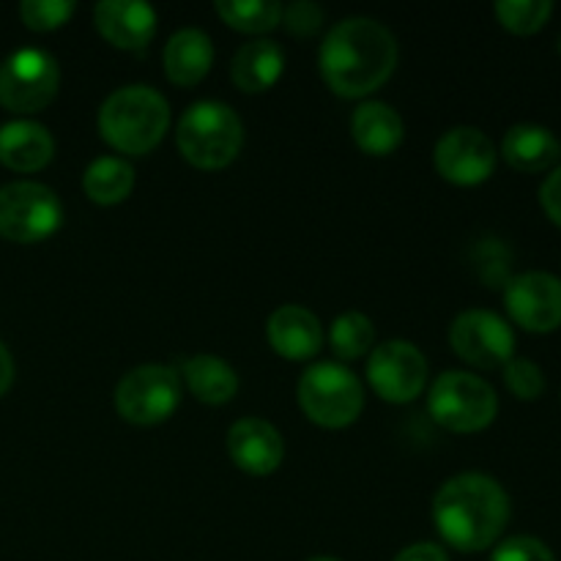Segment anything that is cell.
Returning <instances> with one entry per match:
<instances>
[{
	"mask_svg": "<svg viewBox=\"0 0 561 561\" xmlns=\"http://www.w3.org/2000/svg\"><path fill=\"white\" fill-rule=\"evenodd\" d=\"M504 383L518 400H537L546 392V376L531 359H510L504 365Z\"/></svg>",
	"mask_w": 561,
	"mask_h": 561,
	"instance_id": "cell-28",
	"label": "cell"
},
{
	"mask_svg": "<svg viewBox=\"0 0 561 561\" xmlns=\"http://www.w3.org/2000/svg\"><path fill=\"white\" fill-rule=\"evenodd\" d=\"M449 345L471 367L496 370L515 354V334L504 318L491 310H466L449 327Z\"/></svg>",
	"mask_w": 561,
	"mask_h": 561,
	"instance_id": "cell-10",
	"label": "cell"
},
{
	"mask_svg": "<svg viewBox=\"0 0 561 561\" xmlns=\"http://www.w3.org/2000/svg\"><path fill=\"white\" fill-rule=\"evenodd\" d=\"M93 20L118 49H142L157 33V11L140 0H104L93 9Z\"/></svg>",
	"mask_w": 561,
	"mask_h": 561,
	"instance_id": "cell-15",
	"label": "cell"
},
{
	"mask_svg": "<svg viewBox=\"0 0 561 561\" xmlns=\"http://www.w3.org/2000/svg\"><path fill=\"white\" fill-rule=\"evenodd\" d=\"M310 561H340V559H332V557H316V559H310Z\"/></svg>",
	"mask_w": 561,
	"mask_h": 561,
	"instance_id": "cell-34",
	"label": "cell"
},
{
	"mask_svg": "<svg viewBox=\"0 0 561 561\" xmlns=\"http://www.w3.org/2000/svg\"><path fill=\"white\" fill-rule=\"evenodd\" d=\"M283 20L294 36H316L323 25V9L318 3H310V0H299V3L283 9Z\"/></svg>",
	"mask_w": 561,
	"mask_h": 561,
	"instance_id": "cell-30",
	"label": "cell"
},
{
	"mask_svg": "<svg viewBox=\"0 0 561 561\" xmlns=\"http://www.w3.org/2000/svg\"><path fill=\"white\" fill-rule=\"evenodd\" d=\"M318 66L337 96L362 99L392 77L398 66V42L378 20L351 16L327 33Z\"/></svg>",
	"mask_w": 561,
	"mask_h": 561,
	"instance_id": "cell-1",
	"label": "cell"
},
{
	"mask_svg": "<svg viewBox=\"0 0 561 561\" xmlns=\"http://www.w3.org/2000/svg\"><path fill=\"white\" fill-rule=\"evenodd\" d=\"M502 157L520 173H542L561 157V146L551 129L537 124H518L504 135Z\"/></svg>",
	"mask_w": 561,
	"mask_h": 561,
	"instance_id": "cell-19",
	"label": "cell"
},
{
	"mask_svg": "<svg viewBox=\"0 0 561 561\" xmlns=\"http://www.w3.org/2000/svg\"><path fill=\"white\" fill-rule=\"evenodd\" d=\"M217 14L241 33H266L279 25L283 5L274 0H219Z\"/></svg>",
	"mask_w": 561,
	"mask_h": 561,
	"instance_id": "cell-24",
	"label": "cell"
},
{
	"mask_svg": "<svg viewBox=\"0 0 561 561\" xmlns=\"http://www.w3.org/2000/svg\"><path fill=\"white\" fill-rule=\"evenodd\" d=\"M11 381H14V359H11L9 348L0 343V398L9 392Z\"/></svg>",
	"mask_w": 561,
	"mask_h": 561,
	"instance_id": "cell-33",
	"label": "cell"
},
{
	"mask_svg": "<svg viewBox=\"0 0 561 561\" xmlns=\"http://www.w3.org/2000/svg\"><path fill=\"white\" fill-rule=\"evenodd\" d=\"M228 455L241 471L268 477L279 469L285 455L283 436L266 420H239L228 431Z\"/></svg>",
	"mask_w": 561,
	"mask_h": 561,
	"instance_id": "cell-14",
	"label": "cell"
},
{
	"mask_svg": "<svg viewBox=\"0 0 561 561\" xmlns=\"http://www.w3.org/2000/svg\"><path fill=\"white\" fill-rule=\"evenodd\" d=\"M164 75L173 85L192 88L208 75L214 60V44L197 27H184L164 44Z\"/></svg>",
	"mask_w": 561,
	"mask_h": 561,
	"instance_id": "cell-18",
	"label": "cell"
},
{
	"mask_svg": "<svg viewBox=\"0 0 561 561\" xmlns=\"http://www.w3.org/2000/svg\"><path fill=\"white\" fill-rule=\"evenodd\" d=\"M283 47L268 38H257V42L241 44L233 66H230V77H233L236 88H241L244 93H263L283 77Z\"/></svg>",
	"mask_w": 561,
	"mask_h": 561,
	"instance_id": "cell-20",
	"label": "cell"
},
{
	"mask_svg": "<svg viewBox=\"0 0 561 561\" xmlns=\"http://www.w3.org/2000/svg\"><path fill=\"white\" fill-rule=\"evenodd\" d=\"M266 332L272 348L290 362L312 359L323 343L321 321L307 307L299 305L277 307L268 318Z\"/></svg>",
	"mask_w": 561,
	"mask_h": 561,
	"instance_id": "cell-16",
	"label": "cell"
},
{
	"mask_svg": "<svg viewBox=\"0 0 561 561\" xmlns=\"http://www.w3.org/2000/svg\"><path fill=\"white\" fill-rule=\"evenodd\" d=\"M60 85L58 60L44 49H16L0 66V104L11 113H38Z\"/></svg>",
	"mask_w": 561,
	"mask_h": 561,
	"instance_id": "cell-8",
	"label": "cell"
},
{
	"mask_svg": "<svg viewBox=\"0 0 561 561\" xmlns=\"http://www.w3.org/2000/svg\"><path fill=\"white\" fill-rule=\"evenodd\" d=\"M184 378L192 394L208 405L228 403L239 392V376H236L233 367L211 354L192 356L184 365Z\"/></svg>",
	"mask_w": 561,
	"mask_h": 561,
	"instance_id": "cell-22",
	"label": "cell"
},
{
	"mask_svg": "<svg viewBox=\"0 0 561 561\" xmlns=\"http://www.w3.org/2000/svg\"><path fill=\"white\" fill-rule=\"evenodd\" d=\"M356 146L370 157H389L403 142V118L383 102H365L351 118Z\"/></svg>",
	"mask_w": 561,
	"mask_h": 561,
	"instance_id": "cell-21",
	"label": "cell"
},
{
	"mask_svg": "<svg viewBox=\"0 0 561 561\" xmlns=\"http://www.w3.org/2000/svg\"><path fill=\"white\" fill-rule=\"evenodd\" d=\"M131 186H135V170L126 159L118 157L96 159L88 164L85 175H82V190L96 206L124 203L131 195Z\"/></svg>",
	"mask_w": 561,
	"mask_h": 561,
	"instance_id": "cell-23",
	"label": "cell"
},
{
	"mask_svg": "<svg viewBox=\"0 0 561 561\" xmlns=\"http://www.w3.org/2000/svg\"><path fill=\"white\" fill-rule=\"evenodd\" d=\"M64 225V206L49 186L14 181L0 186V236L14 244H36Z\"/></svg>",
	"mask_w": 561,
	"mask_h": 561,
	"instance_id": "cell-7",
	"label": "cell"
},
{
	"mask_svg": "<svg viewBox=\"0 0 561 561\" xmlns=\"http://www.w3.org/2000/svg\"><path fill=\"white\" fill-rule=\"evenodd\" d=\"M175 142L190 164L201 170H219L239 157L244 126L228 104L197 102L181 115Z\"/></svg>",
	"mask_w": 561,
	"mask_h": 561,
	"instance_id": "cell-4",
	"label": "cell"
},
{
	"mask_svg": "<svg viewBox=\"0 0 561 561\" xmlns=\"http://www.w3.org/2000/svg\"><path fill=\"white\" fill-rule=\"evenodd\" d=\"M367 381L373 392L387 403H411L427 383V362L416 345L405 340H389L370 351Z\"/></svg>",
	"mask_w": 561,
	"mask_h": 561,
	"instance_id": "cell-11",
	"label": "cell"
},
{
	"mask_svg": "<svg viewBox=\"0 0 561 561\" xmlns=\"http://www.w3.org/2000/svg\"><path fill=\"white\" fill-rule=\"evenodd\" d=\"M427 409L447 431L480 433L496 420L499 398L491 383L474 373L449 370L433 381Z\"/></svg>",
	"mask_w": 561,
	"mask_h": 561,
	"instance_id": "cell-5",
	"label": "cell"
},
{
	"mask_svg": "<svg viewBox=\"0 0 561 561\" xmlns=\"http://www.w3.org/2000/svg\"><path fill=\"white\" fill-rule=\"evenodd\" d=\"M299 405L310 422L340 431L354 425L365 405L359 378L337 362L312 365L299 381Z\"/></svg>",
	"mask_w": 561,
	"mask_h": 561,
	"instance_id": "cell-6",
	"label": "cell"
},
{
	"mask_svg": "<svg viewBox=\"0 0 561 561\" xmlns=\"http://www.w3.org/2000/svg\"><path fill=\"white\" fill-rule=\"evenodd\" d=\"M436 170L458 186H477L488 181L496 168V146L485 131L474 126H455L438 140Z\"/></svg>",
	"mask_w": 561,
	"mask_h": 561,
	"instance_id": "cell-13",
	"label": "cell"
},
{
	"mask_svg": "<svg viewBox=\"0 0 561 561\" xmlns=\"http://www.w3.org/2000/svg\"><path fill=\"white\" fill-rule=\"evenodd\" d=\"M77 5L71 0H22L20 16L31 31H55V27L66 25L75 14Z\"/></svg>",
	"mask_w": 561,
	"mask_h": 561,
	"instance_id": "cell-27",
	"label": "cell"
},
{
	"mask_svg": "<svg viewBox=\"0 0 561 561\" xmlns=\"http://www.w3.org/2000/svg\"><path fill=\"white\" fill-rule=\"evenodd\" d=\"M170 126V107L148 85L118 88L99 107V135L110 148L131 157L153 151Z\"/></svg>",
	"mask_w": 561,
	"mask_h": 561,
	"instance_id": "cell-3",
	"label": "cell"
},
{
	"mask_svg": "<svg viewBox=\"0 0 561 561\" xmlns=\"http://www.w3.org/2000/svg\"><path fill=\"white\" fill-rule=\"evenodd\" d=\"M55 140L47 126L36 121H11L0 126V162L16 173H36L47 168Z\"/></svg>",
	"mask_w": 561,
	"mask_h": 561,
	"instance_id": "cell-17",
	"label": "cell"
},
{
	"mask_svg": "<svg viewBox=\"0 0 561 561\" xmlns=\"http://www.w3.org/2000/svg\"><path fill=\"white\" fill-rule=\"evenodd\" d=\"M376 329L373 321L362 312H343L332 323V348L340 359H359L373 348Z\"/></svg>",
	"mask_w": 561,
	"mask_h": 561,
	"instance_id": "cell-25",
	"label": "cell"
},
{
	"mask_svg": "<svg viewBox=\"0 0 561 561\" xmlns=\"http://www.w3.org/2000/svg\"><path fill=\"white\" fill-rule=\"evenodd\" d=\"M504 307L526 332H557L561 327V279L548 272L518 274L504 285Z\"/></svg>",
	"mask_w": 561,
	"mask_h": 561,
	"instance_id": "cell-12",
	"label": "cell"
},
{
	"mask_svg": "<svg viewBox=\"0 0 561 561\" xmlns=\"http://www.w3.org/2000/svg\"><path fill=\"white\" fill-rule=\"evenodd\" d=\"M433 520L447 546L460 553L491 548L510 520V496L493 477L458 474L438 488Z\"/></svg>",
	"mask_w": 561,
	"mask_h": 561,
	"instance_id": "cell-2",
	"label": "cell"
},
{
	"mask_svg": "<svg viewBox=\"0 0 561 561\" xmlns=\"http://www.w3.org/2000/svg\"><path fill=\"white\" fill-rule=\"evenodd\" d=\"M559 55H561V33H559Z\"/></svg>",
	"mask_w": 561,
	"mask_h": 561,
	"instance_id": "cell-35",
	"label": "cell"
},
{
	"mask_svg": "<svg viewBox=\"0 0 561 561\" xmlns=\"http://www.w3.org/2000/svg\"><path fill=\"white\" fill-rule=\"evenodd\" d=\"M181 381L164 365H140L121 378L115 409L131 425H159L179 409Z\"/></svg>",
	"mask_w": 561,
	"mask_h": 561,
	"instance_id": "cell-9",
	"label": "cell"
},
{
	"mask_svg": "<svg viewBox=\"0 0 561 561\" xmlns=\"http://www.w3.org/2000/svg\"><path fill=\"white\" fill-rule=\"evenodd\" d=\"M491 561H557L551 548L537 537H510L493 551Z\"/></svg>",
	"mask_w": 561,
	"mask_h": 561,
	"instance_id": "cell-29",
	"label": "cell"
},
{
	"mask_svg": "<svg viewBox=\"0 0 561 561\" xmlns=\"http://www.w3.org/2000/svg\"><path fill=\"white\" fill-rule=\"evenodd\" d=\"M496 16L502 27H507L515 36H531L542 31L553 14L551 0H499Z\"/></svg>",
	"mask_w": 561,
	"mask_h": 561,
	"instance_id": "cell-26",
	"label": "cell"
},
{
	"mask_svg": "<svg viewBox=\"0 0 561 561\" xmlns=\"http://www.w3.org/2000/svg\"><path fill=\"white\" fill-rule=\"evenodd\" d=\"M540 203L546 208L548 219L561 228V164L546 179V184L540 186Z\"/></svg>",
	"mask_w": 561,
	"mask_h": 561,
	"instance_id": "cell-31",
	"label": "cell"
},
{
	"mask_svg": "<svg viewBox=\"0 0 561 561\" xmlns=\"http://www.w3.org/2000/svg\"><path fill=\"white\" fill-rule=\"evenodd\" d=\"M394 561H449V557L444 553V548L433 546V542H416V546L403 548Z\"/></svg>",
	"mask_w": 561,
	"mask_h": 561,
	"instance_id": "cell-32",
	"label": "cell"
}]
</instances>
